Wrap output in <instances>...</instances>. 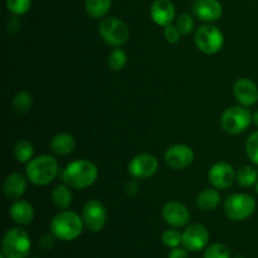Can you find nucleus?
<instances>
[{
  "instance_id": "nucleus-1",
  "label": "nucleus",
  "mask_w": 258,
  "mask_h": 258,
  "mask_svg": "<svg viewBox=\"0 0 258 258\" xmlns=\"http://www.w3.org/2000/svg\"><path fill=\"white\" fill-rule=\"evenodd\" d=\"M98 178V169L87 159H80L68 164L62 171L64 184L72 189H86L95 184Z\"/></svg>"
},
{
  "instance_id": "nucleus-2",
  "label": "nucleus",
  "mask_w": 258,
  "mask_h": 258,
  "mask_svg": "<svg viewBox=\"0 0 258 258\" xmlns=\"http://www.w3.org/2000/svg\"><path fill=\"white\" fill-rule=\"evenodd\" d=\"M58 161L52 155H43L33 158L25 166L27 178L34 185L45 186L52 183L58 175Z\"/></svg>"
},
{
  "instance_id": "nucleus-3",
  "label": "nucleus",
  "mask_w": 258,
  "mask_h": 258,
  "mask_svg": "<svg viewBox=\"0 0 258 258\" xmlns=\"http://www.w3.org/2000/svg\"><path fill=\"white\" fill-rule=\"evenodd\" d=\"M83 219L76 212L60 211L50 222V232L62 241H73L82 234Z\"/></svg>"
},
{
  "instance_id": "nucleus-4",
  "label": "nucleus",
  "mask_w": 258,
  "mask_h": 258,
  "mask_svg": "<svg viewBox=\"0 0 258 258\" xmlns=\"http://www.w3.org/2000/svg\"><path fill=\"white\" fill-rule=\"evenodd\" d=\"M2 247L7 258H27L32 249V242L27 231L20 227H14L7 231Z\"/></svg>"
},
{
  "instance_id": "nucleus-5",
  "label": "nucleus",
  "mask_w": 258,
  "mask_h": 258,
  "mask_svg": "<svg viewBox=\"0 0 258 258\" xmlns=\"http://www.w3.org/2000/svg\"><path fill=\"white\" fill-rule=\"evenodd\" d=\"M224 213L229 219L242 222L248 219L256 211V201L247 193H234L223 204Z\"/></svg>"
},
{
  "instance_id": "nucleus-6",
  "label": "nucleus",
  "mask_w": 258,
  "mask_h": 258,
  "mask_svg": "<svg viewBox=\"0 0 258 258\" xmlns=\"http://www.w3.org/2000/svg\"><path fill=\"white\" fill-rule=\"evenodd\" d=\"M252 123V113L244 106L228 107L221 117V126L226 133L237 135L246 131Z\"/></svg>"
},
{
  "instance_id": "nucleus-7",
  "label": "nucleus",
  "mask_w": 258,
  "mask_h": 258,
  "mask_svg": "<svg viewBox=\"0 0 258 258\" xmlns=\"http://www.w3.org/2000/svg\"><path fill=\"white\" fill-rule=\"evenodd\" d=\"M98 33L101 38L112 47H121L127 42L130 37L127 25L116 17L103 18L98 25Z\"/></svg>"
},
{
  "instance_id": "nucleus-8",
  "label": "nucleus",
  "mask_w": 258,
  "mask_h": 258,
  "mask_svg": "<svg viewBox=\"0 0 258 258\" xmlns=\"http://www.w3.org/2000/svg\"><path fill=\"white\" fill-rule=\"evenodd\" d=\"M196 45L206 54H216L223 48L224 35L216 25L204 24L197 29L194 34Z\"/></svg>"
},
{
  "instance_id": "nucleus-9",
  "label": "nucleus",
  "mask_w": 258,
  "mask_h": 258,
  "mask_svg": "<svg viewBox=\"0 0 258 258\" xmlns=\"http://www.w3.org/2000/svg\"><path fill=\"white\" fill-rule=\"evenodd\" d=\"M82 219L87 229H90L91 232H100L107 222L106 207L98 199H90L83 206Z\"/></svg>"
},
{
  "instance_id": "nucleus-10",
  "label": "nucleus",
  "mask_w": 258,
  "mask_h": 258,
  "mask_svg": "<svg viewBox=\"0 0 258 258\" xmlns=\"http://www.w3.org/2000/svg\"><path fill=\"white\" fill-rule=\"evenodd\" d=\"M159 169V161L155 155L143 153L136 155L128 164V173L133 178L145 180L155 175Z\"/></svg>"
},
{
  "instance_id": "nucleus-11",
  "label": "nucleus",
  "mask_w": 258,
  "mask_h": 258,
  "mask_svg": "<svg viewBox=\"0 0 258 258\" xmlns=\"http://www.w3.org/2000/svg\"><path fill=\"white\" fill-rule=\"evenodd\" d=\"M164 159L169 168L174 170H184L194 163L196 155L190 146L185 144H175L166 150Z\"/></svg>"
},
{
  "instance_id": "nucleus-12",
  "label": "nucleus",
  "mask_w": 258,
  "mask_h": 258,
  "mask_svg": "<svg viewBox=\"0 0 258 258\" xmlns=\"http://www.w3.org/2000/svg\"><path fill=\"white\" fill-rule=\"evenodd\" d=\"M208 180L216 189H228L237 180V171L231 164L219 161L209 169Z\"/></svg>"
},
{
  "instance_id": "nucleus-13",
  "label": "nucleus",
  "mask_w": 258,
  "mask_h": 258,
  "mask_svg": "<svg viewBox=\"0 0 258 258\" xmlns=\"http://www.w3.org/2000/svg\"><path fill=\"white\" fill-rule=\"evenodd\" d=\"M163 218L165 219L166 223L169 226L174 227V228H181V227H185L186 224L190 221V213H189V209L186 208V206H184L183 203L176 201L168 202L165 206L163 207Z\"/></svg>"
},
{
  "instance_id": "nucleus-14",
  "label": "nucleus",
  "mask_w": 258,
  "mask_h": 258,
  "mask_svg": "<svg viewBox=\"0 0 258 258\" xmlns=\"http://www.w3.org/2000/svg\"><path fill=\"white\" fill-rule=\"evenodd\" d=\"M209 242L208 229L202 224H191L183 233V246L188 251H202Z\"/></svg>"
},
{
  "instance_id": "nucleus-15",
  "label": "nucleus",
  "mask_w": 258,
  "mask_h": 258,
  "mask_svg": "<svg viewBox=\"0 0 258 258\" xmlns=\"http://www.w3.org/2000/svg\"><path fill=\"white\" fill-rule=\"evenodd\" d=\"M233 95L239 105L251 107L258 101V87L249 78H239L233 86Z\"/></svg>"
},
{
  "instance_id": "nucleus-16",
  "label": "nucleus",
  "mask_w": 258,
  "mask_h": 258,
  "mask_svg": "<svg viewBox=\"0 0 258 258\" xmlns=\"http://www.w3.org/2000/svg\"><path fill=\"white\" fill-rule=\"evenodd\" d=\"M193 13L199 20L213 23L223 14V7L218 0H197L193 5Z\"/></svg>"
},
{
  "instance_id": "nucleus-17",
  "label": "nucleus",
  "mask_w": 258,
  "mask_h": 258,
  "mask_svg": "<svg viewBox=\"0 0 258 258\" xmlns=\"http://www.w3.org/2000/svg\"><path fill=\"white\" fill-rule=\"evenodd\" d=\"M150 17L156 25L166 27L175 19V7L170 0H154L150 7Z\"/></svg>"
},
{
  "instance_id": "nucleus-18",
  "label": "nucleus",
  "mask_w": 258,
  "mask_h": 258,
  "mask_svg": "<svg viewBox=\"0 0 258 258\" xmlns=\"http://www.w3.org/2000/svg\"><path fill=\"white\" fill-rule=\"evenodd\" d=\"M27 179L20 173H12L5 178L4 184H3V191L5 197L12 201H18L24 196L27 191L28 183Z\"/></svg>"
},
{
  "instance_id": "nucleus-19",
  "label": "nucleus",
  "mask_w": 258,
  "mask_h": 258,
  "mask_svg": "<svg viewBox=\"0 0 258 258\" xmlns=\"http://www.w3.org/2000/svg\"><path fill=\"white\" fill-rule=\"evenodd\" d=\"M10 218L15 222L17 224L20 226H27L30 224L34 219V209L33 206L27 201H22V199H18L14 201V203L12 204L9 209Z\"/></svg>"
},
{
  "instance_id": "nucleus-20",
  "label": "nucleus",
  "mask_w": 258,
  "mask_h": 258,
  "mask_svg": "<svg viewBox=\"0 0 258 258\" xmlns=\"http://www.w3.org/2000/svg\"><path fill=\"white\" fill-rule=\"evenodd\" d=\"M50 150L53 154L58 156H67L73 153L76 148V140L71 134L60 133L57 134L54 138L50 140Z\"/></svg>"
},
{
  "instance_id": "nucleus-21",
  "label": "nucleus",
  "mask_w": 258,
  "mask_h": 258,
  "mask_svg": "<svg viewBox=\"0 0 258 258\" xmlns=\"http://www.w3.org/2000/svg\"><path fill=\"white\" fill-rule=\"evenodd\" d=\"M50 201L57 209L67 211L73 201L71 186H68L67 184H59V185L55 186L50 193Z\"/></svg>"
},
{
  "instance_id": "nucleus-22",
  "label": "nucleus",
  "mask_w": 258,
  "mask_h": 258,
  "mask_svg": "<svg viewBox=\"0 0 258 258\" xmlns=\"http://www.w3.org/2000/svg\"><path fill=\"white\" fill-rule=\"evenodd\" d=\"M219 203H221V194L217 189H204L197 197V206L203 212L214 211Z\"/></svg>"
},
{
  "instance_id": "nucleus-23",
  "label": "nucleus",
  "mask_w": 258,
  "mask_h": 258,
  "mask_svg": "<svg viewBox=\"0 0 258 258\" xmlns=\"http://www.w3.org/2000/svg\"><path fill=\"white\" fill-rule=\"evenodd\" d=\"M112 0H86L85 8L87 14L93 19H101L108 14Z\"/></svg>"
},
{
  "instance_id": "nucleus-24",
  "label": "nucleus",
  "mask_w": 258,
  "mask_h": 258,
  "mask_svg": "<svg viewBox=\"0 0 258 258\" xmlns=\"http://www.w3.org/2000/svg\"><path fill=\"white\" fill-rule=\"evenodd\" d=\"M258 180V170L252 165H244L237 170V183L243 188H251Z\"/></svg>"
},
{
  "instance_id": "nucleus-25",
  "label": "nucleus",
  "mask_w": 258,
  "mask_h": 258,
  "mask_svg": "<svg viewBox=\"0 0 258 258\" xmlns=\"http://www.w3.org/2000/svg\"><path fill=\"white\" fill-rule=\"evenodd\" d=\"M33 154H34V146L27 139H20L17 141L14 146V156L19 163L28 164L33 159Z\"/></svg>"
},
{
  "instance_id": "nucleus-26",
  "label": "nucleus",
  "mask_w": 258,
  "mask_h": 258,
  "mask_svg": "<svg viewBox=\"0 0 258 258\" xmlns=\"http://www.w3.org/2000/svg\"><path fill=\"white\" fill-rule=\"evenodd\" d=\"M33 106L32 95L27 91H20L13 97V107L20 115H24L30 111Z\"/></svg>"
},
{
  "instance_id": "nucleus-27",
  "label": "nucleus",
  "mask_w": 258,
  "mask_h": 258,
  "mask_svg": "<svg viewBox=\"0 0 258 258\" xmlns=\"http://www.w3.org/2000/svg\"><path fill=\"white\" fill-rule=\"evenodd\" d=\"M107 64L111 70L116 71V72L122 71L127 64V55H126L125 50L121 48H115L111 50L107 58Z\"/></svg>"
},
{
  "instance_id": "nucleus-28",
  "label": "nucleus",
  "mask_w": 258,
  "mask_h": 258,
  "mask_svg": "<svg viewBox=\"0 0 258 258\" xmlns=\"http://www.w3.org/2000/svg\"><path fill=\"white\" fill-rule=\"evenodd\" d=\"M5 5L13 15L20 17L29 12L32 8V0H5Z\"/></svg>"
},
{
  "instance_id": "nucleus-29",
  "label": "nucleus",
  "mask_w": 258,
  "mask_h": 258,
  "mask_svg": "<svg viewBox=\"0 0 258 258\" xmlns=\"http://www.w3.org/2000/svg\"><path fill=\"white\" fill-rule=\"evenodd\" d=\"M161 241L169 248H176L179 244L183 243V233L178 229H166L161 236Z\"/></svg>"
},
{
  "instance_id": "nucleus-30",
  "label": "nucleus",
  "mask_w": 258,
  "mask_h": 258,
  "mask_svg": "<svg viewBox=\"0 0 258 258\" xmlns=\"http://www.w3.org/2000/svg\"><path fill=\"white\" fill-rule=\"evenodd\" d=\"M175 25L179 29V32L181 33V35H188L193 30L194 20L189 13H181V14H179L176 17Z\"/></svg>"
},
{
  "instance_id": "nucleus-31",
  "label": "nucleus",
  "mask_w": 258,
  "mask_h": 258,
  "mask_svg": "<svg viewBox=\"0 0 258 258\" xmlns=\"http://www.w3.org/2000/svg\"><path fill=\"white\" fill-rule=\"evenodd\" d=\"M204 258H231V251L223 243H214L206 249Z\"/></svg>"
},
{
  "instance_id": "nucleus-32",
  "label": "nucleus",
  "mask_w": 258,
  "mask_h": 258,
  "mask_svg": "<svg viewBox=\"0 0 258 258\" xmlns=\"http://www.w3.org/2000/svg\"><path fill=\"white\" fill-rule=\"evenodd\" d=\"M246 153L249 160L258 166V131L249 135L246 141Z\"/></svg>"
},
{
  "instance_id": "nucleus-33",
  "label": "nucleus",
  "mask_w": 258,
  "mask_h": 258,
  "mask_svg": "<svg viewBox=\"0 0 258 258\" xmlns=\"http://www.w3.org/2000/svg\"><path fill=\"white\" fill-rule=\"evenodd\" d=\"M164 37L168 40V43H170V44H176V43L180 40L181 33L179 32L176 25L169 24L166 25V27H164Z\"/></svg>"
},
{
  "instance_id": "nucleus-34",
  "label": "nucleus",
  "mask_w": 258,
  "mask_h": 258,
  "mask_svg": "<svg viewBox=\"0 0 258 258\" xmlns=\"http://www.w3.org/2000/svg\"><path fill=\"white\" fill-rule=\"evenodd\" d=\"M55 238L57 237L54 236V234H43L42 237H40L39 239V246L42 247L43 249H50L54 247V243H55Z\"/></svg>"
},
{
  "instance_id": "nucleus-35",
  "label": "nucleus",
  "mask_w": 258,
  "mask_h": 258,
  "mask_svg": "<svg viewBox=\"0 0 258 258\" xmlns=\"http://www.w3.org/2000/svg\"><path fill=\"white\" fill-rule=\"evenodd\" d=\"M123 190H125V194L127 197H131V198L135 197L139 191V184L138 181H136V179H130V180L125 184V186H123Z\"/></svg>"
},
{
  "instance_id": "nucleus-36",
  "label": "nucleus",
  "mask_w": 258,
  "mask_h": 258,
  "mask_svg": "<svg viewBox=\"0 0 258 258\" xmlns=\"http://www.w3.org/2000/svg\"><path fill=\"white\" fill-rule=\"evenodd\" d=\"M7 27L10 33H17L18 30L20 29V27H22V23H20V20L18 19L17 15H14V17H12L9 20H8Z\"/></svg>"
},
{
  "instance_id": "nucleus-37",
  "label": "nucleus",
  "mask_w": 258,
  "mask_h": 258,
  "mask_svg": "<svg viewBox=\"0 0 258 258\" xmlns=\"http://www.w3.org/2000/svg\"><path fill=\"white\" fill-rule=\"evenodd\" d=\"M168 258H190V257H189L188 249L179 248V247H176V248L171 249V252L169 253Z\"/></svg>"
},
{
  "instance_id": "nucleus-38",
  "label": "nucleus",
  "mask_w": 258,
  "mask_h": 258,
  "mask_svg": "<svg viewBox=\"0 0 258 258\" xmlns=\"http://www.w3.org/2000/svg\"><path fill=\"white\" fill-rule=\"evenodd\" d=\"M252 122H253L254 126H257L258 127V110L253 113V115H252Z\"/></svg>"
},
{
  "instance_id": "nucleus-39",
  "label": "nucleus",
  "mask_w": 258,
  "mask_h": 258,
  "mask_svg": "<svg viewBox=\"0 0 258 258\" xmlns=\"http://www.w3.org/2000/svg\"><path fill=\"white\" fill-rule=\"evenodd\" d=\"M254 190H256V193L258 194V180H257V183L254 184Z\"/></svg>"
},
{
  "instance_id": "nucleus-40",
  "label": "nucleus",
  "mask_w": 258,
  "mask_h": 258,
  "mask_svg": "<svg viewBox=\"0 0 258 258\" xmlns=\"http://www.w3.org/2000/svg\"><path fill=\"white\" fill-rule=\"evenodd\" d=\"M0 258H7V257L4 256V253H2V254H0Z\"/></svg>"
},
{
  "instance_id": "nucleus-41",
  "label": "nucleus",
  "mask_w": 258,
  "mask_h": 258,
  "mask_svg": "<svg viewBox=\"0 0 258 258\" xmlns=\"http://www.w3.org/2000/svg\"><path fill=\"white\" fill-rule=\"evenodd\" d=\"M35 258H37V257H35Z\"/></svg>"
}]
</instances>
